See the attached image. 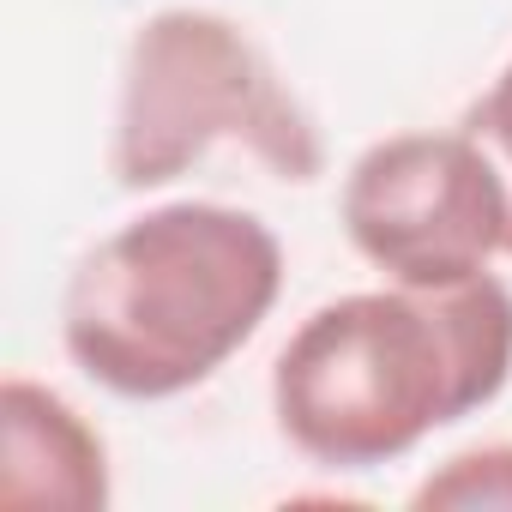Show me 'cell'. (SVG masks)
I'll return each mask as SVG.
<instances>
[{"mask_svg": "<svg viewBox=\"0 0 512 512\" xmlns=\"http://www.w3.org/2000/svg\"><path fill=\"white\" fill-rule=\"evenodd\" d=\"M512 374V290L494 272L434 290L338 296L302 320L272 374L278 428L314 464L368 470L500 398Z\"/></svg>", "mask_w": 512, "mask_h": 512, "instance_id": "cell-1", "label": "cell"}, {"mask_svg": "<svg viewBox=\"0 0 512 512\" xmlns=\"http://www.w3.org/2000/svg\"><path fill=\"white\" fill-rule=\"evenodd\" d=\"M284 290L278 235L235 205L181 199L103 235L61 302L67 356L121 398L211 380Z\"/></svg>", "mask_w": 512, "mask_h": 512, "instance_id": "cell-2", "label": "cell"}, {"mask_svg": "<svg viewBox=\"0 0 512 512\" xmlns=\"http://www.w3.org/2000/svg\"><path fill=\"white\" fill-rule=\"evenodd\" d=\"M211 145L253 151L278 181H314L326 163L320 127L272 61L229 19L175 7L145 19L127 49L109 169L127 193H145L187 175Z\"/></svg>", "mask_w": 512, "mask_h": 512, "instance_id": "cell-3", "label": "cell"}, {"mask_svg": "<svg viewBox=\"0 0 512 512\" xmlns=\"http://www.w3.org/2000/svg\"><path fill=\"white\" fill-rule=\"evenodd\" d=\"M344 229L392 284L434 290L506 253L512 193L494 157L458 133H392L344 175Z\"/></svg>", "mask_w": 512, "mask_h": 512, "instance_id": "cell-4", "label": "cell"}, {"mask_svg": "<svg viewBox=\"0 0 512 512\" xmlns=\"http://www.w3.org/2000/svg\"><path fill=\"white\" fill-rule=\"evenodd\" d=\"M0 506H55L97 512L109 506V452L103 434L49 386H0Z\"/></svg>", "mask_w": 512, "mask_h": 512, "instance_id": "cell-5", "label": "cell"}, {"mask_svg": "<svg viewBox=\"0 0 512 512\" xmlns=\"http://www.w3.org/2000/svg\"><path fill=\"white\" fill-rule=\"evenodd\" d=\"M410 506H422V512H446V506H458V512H476V506H506L512 512V446H476V452H458V458H446L416 494H410Z\"/></svg>", "mask_w": 512, "mask_h": 512, "instance_id": "cell-6", "label": "cell"}, {"mask_svg": "<svg viewBox=\"0 0 512 512\" xmlns=\"http://www.w3.org/2000/svg\"><path fill=\"white\" fill-rule=\"evenodd\" d=\"M464 133L494 157V169L506 175V193H512V61H506V73L488 85V97L470 103ZM506 253H512V229H506Z\"/></svg>", "mask_w": 512, "mask_h": 512, "instance_id": "cell-7", "label": "cell"}]
</instances>
